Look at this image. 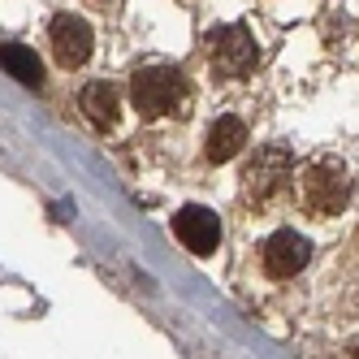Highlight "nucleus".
<instances>
[{"mask_svg":"<svg viewBox=\"0 0 359 359\" xmlns=\"http://www.w3.org/2000/svg\"><path fill=\"white\" fill-rule=\"evenodd\" d=\"M130 100L143 117H165V113H182L187 104V83L173 65H147L130 79Z\"/></svg>","mask_w":359,"mask_h":359,"instance_id":"obj_1","label":"nucleus"},{"mask_svg":"<svg viewBox=\"0 0 359 359\" xmlns=\"http://www.w3.org/2000/svg\"><path fill=\"white\" fill-rule=\"evenodd\" d=\"M299 199L316 217H338L351 199V173L333 161H316L299 173Z\"/></svg>","mask_w":359,"mask_h":359,"instance_id":"obj_2","label":"nucleus"},{"mask_svg":"<svg viewBox=\"0 0 359 359\" xmlns=\"http://www.w3.org/2000/svg\"><path fill=\"white\" fill-rule=\"evenodd\" d=\"M286 177H290V151L286 147H260L251 156V165H247V173H243V199L247 203H269L281 187H286Z\"/></svg>","mask_w":359,"mask_h":359,"instance_id":"obj_3","label":"nucleus"},{"mask_svg":"<svg viewBox=\"0 0 359 359\" xmlns=\"http://www.w3.org/2000/svg\"><path fill=\"white\" fill-rule=\"evenodd\" d=\"M212 69L221 74V79H247V74L255 69V61H260V53H255V39L247 27H221L212 35Z\"/></svg>","mask_w":359,"mask_h":359,"instance_id":"obj_4","label":"nucleus"},{"mask_svg":"<svg viewBox=\"0 0 359 359\" xmlns=\"http://www.w3.org/2000/svg\"><path fill=\"white\" fill-rule=\"evenodd\" d=\"M312 260V243L294 229H277L273 238H264V273L269 277H294Z\"/></svg>","mask_w":359,"mask_h":359,"instance_id":"obj_5","label":"nucleus"},{"mask_svg":"<svg viewBox=\"0 0 359 359\" xmlns=\"http://www.w3.org/2000/svg\"><path fill=\"white\" fill-rule=\"evenodd\" d=\"M91 48H95L91 27H87V22H83L79 13H61V18L53 22V53H57V61H61L65 69L87 65Z\"/></svg>","mask_w":359,"mask_h":359,"instance_id":"obj_6","label":"nucleus"},{"mask_svg":"<svg viewBox=\"0 0 359 359\" xmlns=\"http://www.w3.org/2000/svg\"><path fill=\"white\" fill-rule=\"evenodd\" d=\"M173 234L182 238L187 251H195V255H212L217 243H221V221H217V212L191 203V208H182V212L173 217Z\"/></svg>","mask_w":359,"mask_h":359,"instance_id":"obj_7","label":"nucleus"},{"mask_svg":"<svg viewBox=\"0 0 359 359\" xmlns=\"http://www.w3.org/2000/svg\"><path fill=\"white\" fill-rule=\"evenodd\" d=\"M243 143H247V126H243V117H217L212 121V130H208V143H203V156H208L212 165H225V161H234L238 151H243Z\"/></svg>","mask_w":359,"mask_h":359,"instance_id":"obj_8","label":"nucleus"},{"mask_svg":"<svg viewBox=\"0 0 359 359\" xmlns=\"http://www.w3.org/2000/svg\"><path fill=\"white\" fill-rule=\"evenodd\" d=\"M79 104H83V113L100 126V130H109V126L117 121V87L113 83H87L83 87V95H79Z\"/></svg>","mask_w":359,"mask_h":359,"instance_id":"obj_9","label":"nucleus"},{"mask_svg":"<svg viewBox=\"0 0 359 359\" xmlns=\"http://www.w3.org/2000/svg\"><path fill=\"white\" fill-rule=\"evenodd\" d=\"M0 65H5L18 83H27V87H39L43 83V69H39V57L31 53L27 43H5L0 48Z\"/></svg>","mask_w":359,"mask_h":359,"instance_id":"obj_10","label":"nucleus"},{"mask_svg":"<svg viewBox=\"0 0 359 359\" xmlns=\"http://www.w3.org/2000/svg\"><path fill=\"white\" fill-rule=\"evenodd\" d=\"M346 355H355V359H359V342H355V346H351V351H346Z\"/></svg>","mask_w":359,"mask_h":359,"instance_id":"obj_11","label":"nucleus"}]
</instances>
